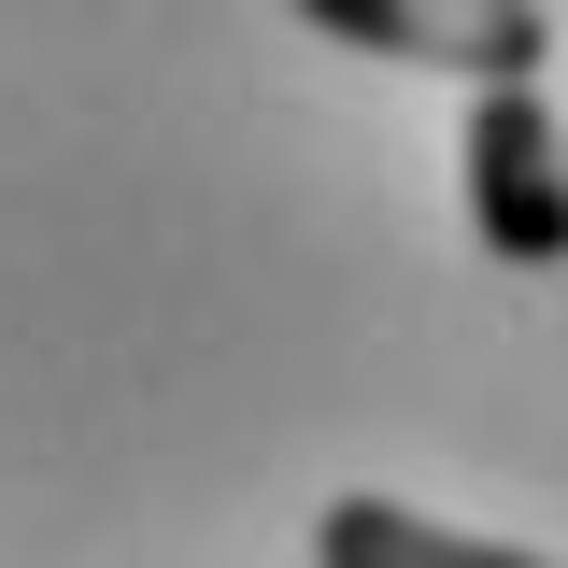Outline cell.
<instances>
[{
	"label": "cell",
	"mask_w": 568,
	"mask_h": 568,
	"mask_svg": "<svg viewBox=\"0 0 568 568\" xmlns=\"http://www.w3.org/2000/svg\"><path fill=\"white\" fill-rule=\"evenodd\" d=\"M455 185H469V242L497 271H568V129L540 85H484L469 100Z\"/></svg>",
	"instance_id": "obj_1"
},
{
	"label": "cell",
	"mask_w": 568,
	"mask_h": 568,
	"mask_svg": "<svg viewBox=\"0 0 568 568\" xmlns=\"http://www.w3.org/2000/svg\"><path fill=\"white\" fill-rule=\"evenodd\" d=\"M298 29H327L355 58H398V71H455L469 100L484 85H540L555 71V14L540 0H284Z\"/></svg>",
	"instance_id": "obj_2"
},
{
	"label": "cell",
	"mask_w": 568,
	"mask_h": 568,
	"mask_svg": "<svg viewBox=\"0 0 568 568\" xmlns=\"http://www.w3.org/2000/svg\"><path fill=\"white\" fill-rule=\"evenodd\" d=\"M313 568H555V555L469 540V526H426L413 497H327V511H313Z\"/></svg>",
	"instance_id": "obj_3"
}]
</instances>
